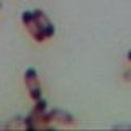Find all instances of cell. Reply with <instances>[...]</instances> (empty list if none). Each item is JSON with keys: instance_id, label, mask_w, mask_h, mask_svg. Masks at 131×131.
<instances>
[{"instance_id": "52a82bcc", "label": "cell", "mask_w": 131, "mask_h": 131, "mask_svg": "<svg viewBox=\"0 0 131 131\" xmlns=\"http://www.w3.org/2000/svg\"><path fill=\"white\" fill-rule=\"evenodd\" d=\"M113 128L115 129H131V125H125V123H121V125H115Z\"/></svg>"}, {"instance_id": "9c48e42d", "label": "cell", "mask_w": 131, "mask_h": 131, "mask_svg": "<svg viewBox=\"0 0 131 131\" xmlns=\"http://www.w3.org/2000/svg\"><path fill=\"white\" fill-rule=\"evenodd\" d=\"M128 59H129V62H131V49L128 51Z\"/></svg>"}, {"instance_id": "6da1fadb", "label": "cell", "mask_w": 131, "mask_h": 131, "mask_svg": "<svg viewBox=\"0 0 131 131\" xmlns=\"http://www.w3.org/2000/svg\"><path fill=\"white\" fill-rule=\"evenodd\" d=\"M46 106H48L46 100L44 98H38L35 106H33V110L30 112V115L25 118V128L30 131H36L38 128H49L51 120L48 116Z\"/></svg>"}, {"instance_id": "277c9868", "label": "cell", "mask_w": 131, "mask_h": 131, "mask_svg": "<svg viewBox=\"0 0 131 131\" xmlns=\"http://www.w3.org/2000/svg\"><path fill=\"white\" fill-rule=\"evenodd\" d=\"M33 15H35V18H36V21H38V25H39L41 31H43L44 38L46 39L52 38V36H54V25H52L51 20L46 16V13L38 8V10H33Z\"/></svg>"}, {"instance_id": "8992f818", "label": "cell", "mask_w": 131, "mask_h": 131, "mask_svg": "<svg viewBox=\"0 0 131 131\" xmlns=\"http://www.w3.org/2000/svg\"><path fill=\"white\" fill-rule=\"evenodd\" d=\"M13 126H18V128H21V126H23V128H25V118L15 116L12 123H7V125H5V128L8 129V128H13Z\"/></svg>"}, {"instance_id": "3957f363", "label": "cell", "mask_w": 131, "mask_h": 131, "mask_svg": "<svg viewBox=\"0 0 131 131\" xmlns=\"http://www.w3.org/2000/svg\"><path fill=\"white\" fill-rule=\"evenodd\" d=\"M25 85H26L28 89V93H30V97L33 100H38L41 98V84H39V79H38V72H36V69H26L25 71Z\"/></svg>"}, {"instance_id": "7a4b0ae2", "label": "cell", "mask_w": 131, "mask_h": 131, "mask_svg": "<svg viewBox=\"0 0 131 131\" xmlns=\"http://www.w3.org/2000/svg\"><path fill=\"white\" fill-rule=\"evenodd\" d=\"M21 21L25 25V28L28 30V33H30V36L35 41H38V43L46 41V38H44V35H43V31H41L38 21H36V18H35V15H33V12H30V10L23 12L21 13Z\"/></svg>"}, {"instance_id": "5b68a950", "label": "cell", "mask_w": 131, "mask_h": 131, "mask_svg": "<svg viewBox=\"0 0 131 131\" xmlns=\"http://www.w3.org/2000/svg\"><path fill=\"white\" fill-rule=\"evenodd\" d=\"M48 116L51 121L61 123V125H74L75 123V120H74V116L71 113L66 112V110H59V108H54L51 112H48Z\"/></svg>"}, {"instance_id": "ba28073f", "label": "cell", "mask_w": 131, "mask_h": 131, "mask_svg": "<svg viewBox=\"0 0 131 131\" xmlns=\"http://www.w3.org/2000/svg\"><path fill=\"white\" fill-rule=\"evenodd\" d=\"M123 79H125L126 82H131V69H129V71H126L125 74H123Z\"/></svg>"}]
</instances>
